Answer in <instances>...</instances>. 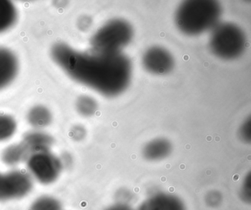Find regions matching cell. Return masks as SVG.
I'll return each instance as SVG.
<instances>
[{
  "instance_id": "30bf717a",
  "label": "cell",
  "mask_w": 251,
  "mask_h": 210,
  "mask_svg": "<svg viewBox=\"0 0 251 210\" xmlns=\"http://www.w3.org/2000/svg\"><path fill=\"white\" fill-rule=\"evenodd\" d=\"M18 71V60L12 51L0 48V89L11 83Z\"/></svg>"
},
{
  "instance_id": "5b68a950",
  "label": "cell",
  "mask_w": 251,
  "mask_h": 210,
  "mask_svg": "<svg viewBox=\"0 0 251 210\" xmlns=\"http://www.w3.org/2000/svg\"><path fill=\"white\" fill-rule=\"evenodd\" d=\"M26 161L32 179L44 185L55 182L62 170L61 160L50 151L33 153Z\"/></svg>"
},
{
  "instance_id": "8992f818",
  "label": "cell",
  "mask_w": 251,
  "mask_h": 210,
  "mask_svg": "<svg viewBox=\"0 0 251 210\" xmlns=\"http://www.w3.org/2000/svg\"><path fill=\"white\" fill-rule=\"evenodd\" d=\"M33 179L27 172L14 170L0 172V201L20 199L30 193Z\"/></svg>"
},
{
  "instance_id": "d6986e66",
  "label": "cell",
  "mask_w": 251,
  "mask_h": 210,
  "mask_svg": "<svg viewBox=\"0 0 251 210\" xmlns=\"http://www.w3.org/2000/svg\"><path fill=\"white\" fill-rule=\"evenodd\" d=\"M204 201L206 206L210 208H217L223 204V194L220 191L215 190V189L210 190L209 192L205 194V197H204Z\"/></svg>"
},
{
  "instance_id": "2e32d148",
  "label": "cell",
  "mask_w": 251,
  "mask_h": 210,
  "mask_svg": "<svg viewBox=\"0 0 251 210\" xmlns=\"http://www.w3.org/2000/svg\"><path fill=\"white\" fill-rule=\"evenodd\" d=\"M29 210H62V207L54 197L43 195L33 201Z\"/></svg>"
},
{
  "instance_id": "44dd1931",
  "label": "cell",
  "mask_w": 251,
  "mask_h": 210,
  "mask_svg": "<svg viewBox=\"0 0 251 210\" xmlns=\"http://www.w3.org/2000/svg\"><path fill=\"white\" fill-rule=\"evenodd\" d=\"M116 198L117 200V203L129 205V203L133 200V195L129 189L121 188L116 192Z\"/></svg>"
},
{
  "instance_id": "9c48e42d",
  "label": "cell",
  "mask_w": 251,
  "mask_h": 210,
  "mask_svg": "<svg viewBox=\"0 0 251 210\" xmlns=\"http://www.w3.org/2000/svg\"><path fill=\"white\" fill-rule=\"evenodd\" d=\"M173 151V144L165 138L151 140L142 148V156L150 162H158L167 158Z\"/></svg>"
},
{
  "instance_id": "8fae6325",
  "label": "cell",
  "mask_w": 251,
  "mask_h": 210,
  "mask_svg": "<svg viewBox=\"0 0 251 210\" xmlns=\"http://www.w3.org/2000/svg\"><path fill=\"white\" fill-rule=\"evenodd\" d=\"M23 142L31 154L33 153L49 151L53 144V138L45 132L35 131L26 134L23 138Z\"/></svg>"
},
{
  "instance_id": "6da1fadb",
  "label": "cell",
  "mask_w": 251,
  "mask_h": 210,
  "mask_svg": "<svg viewBox=\"0 0 251 210\" xmlns=\"http://www.w3.org/2000/svg\"><path fill=\"white\" fill-rule=\"evenodd\" d=\"M51 54L73 79L107 97L124 92L131 80V61L122 52H80L59 43L53 46Z\"/></svg>"
},
{
  "instance_id": "7c38bea8",
  "label": "cell",
  "mask_w": 251,
  "mask_h": 210,
  "mask_svg": "<svg viewBox=\"0 0 251 210\" xmlns=\"http://www.w3.org/2000/svg\"><path fill=\"white\" fill-rule=\"evenodd\" d=\"M30 154L25 145L21 142L7 147L2 152V160L8 165H17L27 160Z\"/></svg>"
},
{
  "instance_id": "603a6c76",
  "label": "cell",
  "mask_w": 251,
  "mask_h": 210,
  "mask_svg": "<svg viewBox=\"0 0 251 210\" xmlns=\"http://www.w3.org/2000/svg\"><path fill=\"white\" fill-rule=\"evenodd\" d=\"M105 210H134L130 205L127 204H120L116 203L111 207H108Z\"/></svg>"
},
{
  "instance_id": "5bb4252c",
  "label": "cell",
  "mask_w": 251,
  "mask_h": 210,
  "mask_svg": "<svg viewBox=\"0 0 251 210\" xmlns=\"http://www.w3.org/2000/svg\"><path fill=\"white\" fill-rule=\"evenodd\" d=\"M27 120L33 127L44 128L48 126L52 120V115L48 108L43 106H36L29 112Z\"/></svg>"
},
{
  "instance_id": "9a60e30c",
  "label": "cell",
  "mask_w": 251,
  "mask_h": 210,
  "mask_svg": "<svg viewBox=\"0 0 251 210\" xmlns=\"http://www.w3.org/2000/svg\"><path fill=\"white\" fill-rule=\"evenodd\" d=\"M77 112L85 117H90L95 114L98 109L96 100L89 95L79 97L76 103Z\"/></svg>"
},
{
  "instance_id": "52a82bcc",
  "label": "cell",
  "mask_w": 251,
  "mask_h": 210,
  "mask_svg": "<svg viewBox=\"0 0 251 210\" xmlns=\"http://www.w3.org/2000/svg\"><path fill=\"white\" fill-rule=\"evenodd\" d=\"M142 62L145 70L155 75L168 74L175 66V59L171 53L158 46L147 49L142 56Z\"/></svg>"
},
{
  "instance_id": "ffe728a7",
  "label": "cell",
  "mask_w": 251,
  "mask_h": 210,
  "mask_svg": "<svg viewBox=\"0 0 251 210\" xmlns=\"http://www.w3.org/2000/svg\"><path fill=\"white\" fill-rule=\"evenodd\" d=\"M239 139L245 143L250 144L251 142V120L248 117L241 125L238 132Z\"/></svg>"
},
{
  "instance_id": "ba28073f",
  "label": "cell",
  "mask_w": 251,
  "mask_h": 210,
  "mask_svg": "<svg viewBox=\"0 0 251 210\" xmlns=\"http://www.w3.org/2000/svg\"><path fill=\"white\" fill-rule=\"evenodd\" d=\"M138 210H186L184 202L174 194L158 192L150 195Z\"/></svg>"
},
{
  "instance_id": "4fadbf2b",
  "label": "cell",
  "mask_w": 251,
  "mask_h": 210,
  "mask_svg": "<svg viewBox=\"0 0 251 210\" xmlns=\"http://www.w3.org/2000/svg\"><path fill=\"white\" fill-rule=\"evenodd\" d=\"M17 11L11 1L0 0V32L7 30L15 23Z\"/></svg>"
},
{
  "instance_id": "e0dca14e",
  "label": "cell",
  "mask_w": 251,
  "mask_h": 210,
  "mask_svg": "<svg viewBox=\"0 0 251 210\" xmlns=\"http://www.w3.org/2000/svg\"><path fill=\"white\" fill-rule=\"evenodd\" d=\"M17 123L11 116L0 115V141L6 140L14 135Z\"/></svg>"
},
{
  "instance_id": "277c9868",
  "label": "cell",
  "mask_w": 251,
  "mask_h": 210,
  "mask_svg": "<svg viewBox=\"0 0 251 210\" xmlns=\"http://www.w3.org/2000/svg\"><path fill=\"white\" fill-rule=\"evenodd\" d=\"M133 38V29L127 21L114 19L107 22L92 37L94 51L114 54L120 53Z\"/></svg>"
},
{
  "instance_id": "3957f363",
  "label": "cell",
  "mask_w": 251,
  "mask_h": 210,
  "mask_svg": "<svg viewBox=\"0 0 251 210\" xmlns=\"http://www.w3.org/2000/svg\"><path fill=\"white\" fill-rule=\"evenodd\" d=\"M246 42V35L242 28L230 22H223L211 30L209 47L216 57L231 60L243 54Z\"/></svg>"
},
{
  "instance_id": "7a4b0ae2",
  "label": "cell",
  "mask_w": 251,
  "mask_h": 210,
  "mask_svg": "<svg viewBox=\"0 0 251 210\" xmlns=\"http://www.w3.org/2000/svg\"><path fill=\"white\" fill-rule=\"evenodd\" d=\"M222 15L221 4L213 0H190L180 4L175 14L177 29L187 35H198L212 30Z\"/></svg>"
},
{
  "instance_id": "ac0fdd59",
  "label": "cell",
  "mask_w": 251,
  "mask_h": 210,
  "mask_svg": "<svg viewBox=\"0 0 251 210\" xmlns=\"http://www.w3.org/2000/svg\"><path fill=\"white\" fill-rule=\"evenodd\" d=\"M251 173H248L242 181V185L239 189V198L242 202L246 204L251 203Z\"/></svg>"
},
{
  "instance_id": "7402d4cb",
  "label": "cell",
  "mask_w": 251,
  "mask_h": 210,
  "mask_svg": "<svg viewBox=\"0 0 251 210\" xmlns=\"http://www.w3.org/2000/svg\"><path fill=\"white\" fill-rule=\"evenodd\" d=\"M86 131L82 126H76L72 129L71 137L75 140H81L86 137Z\"/></svg>"
}]
</instances>
